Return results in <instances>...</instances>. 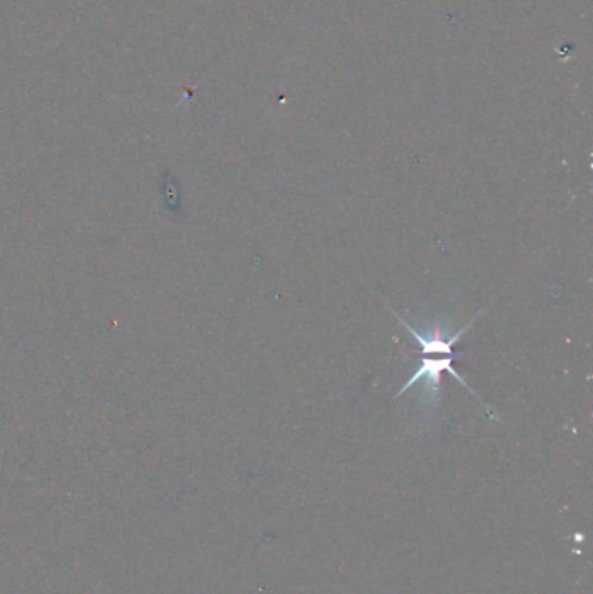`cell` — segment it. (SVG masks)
<instances>
[{
    "mask_svg": "<svg viewBox=\"0 0 593 594\" xmlns=\"http://www.w3.org/2000/svg\"><path fill=\"white\" fill-rule=\"evenodd\" d=\"M453 363H455V357H453V355H446V357H441V355H423L420 367L416 369L415 374L409 378V381L404 384L403 388L398 389L395 398H400L407 389H411L416 384L423 383L424 389L430 393V398H432V400H437L442 372H449L461 386H465L468 392L472 393L473 396H477L475 392L468 386L467 381H464V378L458 374V371L453 367Z\"/></svg>",
    "mask_w": 593,
    "mask_h": 594,
    "instance_id": "6da1fadb",
    "label": "cell"
}]
</instances>
